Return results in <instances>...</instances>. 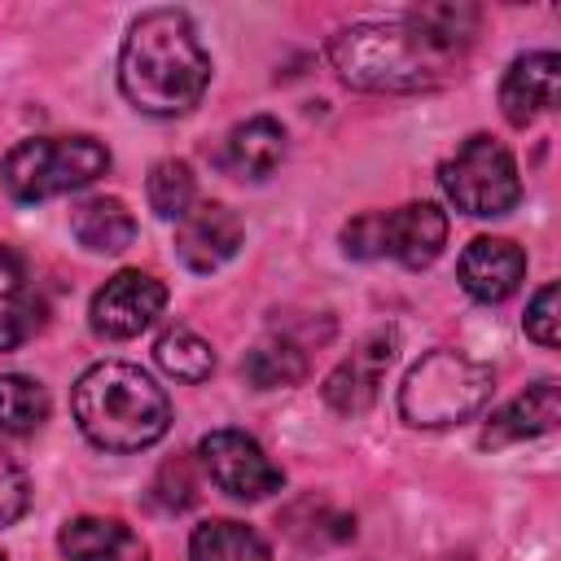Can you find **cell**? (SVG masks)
<instances>
[{"label": "cell", "mask_w": 561, "mask_h": 561, "mask_svg": "<svg viewBox=\"0 0 561 561\" xmlns=\"http://www.w3.org/2000/svg\"><path fill=\"white\" fill-rule=\"evenodd\" d=\"M188 557L193 561H272V548L254 526L232 522V517H210L193 526Z\"/></svg>", "instance_id": "ffe728a7"}, {"label": "cell", "mask_w": 561, "mask_h": 561, "mask_svg": "<svg viewBox=\"0 0 561 561\" xmlns=\"http://www.w3.org/2000/svg\"><path fill=\"white\" fill-rule=\"evenodd\" d=\"M48 421V390L26 373L0 377V430L4 434H35Z\"/></svg>", "instance_id": "7402d4cb"}, {"label": "cell", "mask_w": 561, "mask_h": 561, "mask_svg": "<svg viewBox=\"0 0 561 561\" xmlns=\"http://www.w3.org/2000/svg\"><path fill=\"white\" fill-rule=\"evenodd\" d=\"M153 500H158L162 508H171V513H180V508H188V504L197 500V482H193L188 456H175V460H167V465L158 469V478H153Z\"/></svg>", "instance_id": "d4e9b609"}, {"label": "cell", "mask_w": 561, "mask_h": 561, "mask_svg": "<svg viewBox=\"0 0 561 561\" xmlns=\"http://www.w3.org/2000/svg\"><path fill=\"white\" fill-rule=\"evenodd\" d=\"M197 460L206 478L232 500H267L285 486V473L245 430H210L197 443Z\"/></svg>", "instance_id": "52a82bcc"}, {"label": "cell", "mask_w": 561, "mask_h": 561, "mask_svg": "<svg viewBox=\"0 0 561 561\" xmlns=\"http://www.w3.org/2000/svg\"><path fill=\"white\" fill-rule=\"evenodd\" d=\"M0 561H9V557H4V552H0Z\"/></svg>", "instance_id": "4316f807"}, {"label": "cell", "mask_w": 561, "mask_h": 561, "mask_svg": "<svg viewBox=\"0 0 561 561\" xmlns=\"http://www.w3.org/2000/svg\"><path fill=\"white\" fill-rule=\"evenodd\" d=\"M241 219L224 202H193L175 219V254L188 272H219L241 250Z\"/></svg>", "instance_id": "9c48e42d"}, {"label": "cell", "mask_w": 561, "mask_h": 561, "mask_svg": "<svg viewBox=\"0 0 561 561\" xmlns=\"http://www.w3.org/2000/svg\"><path fill=\"white\" fill-rule=\"evenodd\" d=\"M447 245V215L434 202H408L381 210V259L403 267H430Z\"/></svg>", "instance_id": "7c38bea8"}, {"label": "cell", "mask_w": 561, "mask_h": 561, "mask_svg": "<svg viewBox=\"0 0 561 561\" xmlns=\"http://www.w3.org/2000/svg\"><path fill=\"white\" fill-rule=\"evenodd\" d=\"M394 359V337L390 333H368L355 342V351L346 359H337V368L324 377V403L342 416H359L377 403L381 377Z\"/></svg>", "instance_id": "30bf717a"}, {"label": "cell", "mask_w": 561, "mask_h": 561, "mask_svg": "<svg viewBox=\"0 0 561 561\" xmlns=\"http://www.w3.org/2000/svg\"><path fill=\"white\" fill-rule=\"evenodd\" d=\"M70 412L83 438L101 451H145L171 430V399L167 390L136 364L101 359L83 368L70 390Z\"/></svg>", "instance_id": "3957f363"}, {"label": "cell", "mask_w": 561, "mask_h": 561, "mask_svg": "<svg viewBox=\"0 0 561 561\" xmlns=\"http://www.w3.org/2000/svg\"><path fill=\"white\" fill-rule=\"evenodd\" d=\"M31 504V482L22 473V465L0 447V526H13Z\"/></svg>", "instance_id": "484cf974"}, {"label": "cell", "mask_w": 561, "mask_h": 561, "mask_svg": "<svg viewBox=\"0 0 561 561\" xmlns=\"http://www.w3.org/2000/svg\"><path fill=\"white\" fill-rule=\"evenodd\" d=\"M241 377L254 390H289L307 377V355L302 342H294L289 333H272L263 342H254L241 359Z\"/></svg>", "instance_id": "d6986e66"}, {"label": "cell", "mask_w": 561, "mask_h": 561, "mask_svg": "<svg viewBox=\"0 0 561 561\" xmlns=\"http://www.w3.org/2000/svg\"><path fill=\"white\" fill-rule=\"evenodd\" d=\"M460 289L478 302H504L526 276V250L508 237H473L456 263Z\"/></svg>", "instance_id": "8fae6325"}, {"label": "cell", "mask_w": 561, "mask_h": 561, "mask_svg": "<svg viewBox=\"0 0 561 561\" xmlns=\"http://www.w3.org/2000/svg\"><path fill=\"white\" fill-rule=\"evenodd\" d=\"M35 329H39V302L31 294L26 267L9 245H0V351L22 346Z\"/></svg>", "instance_id": "ac0fdd59"}, {"label": "cell", "mask_w": 561, "mask_h": 561, "mask_svg": "<svg viewBox=\"0 0 561 561\" xmlns=\"http://www.w3.org/2000/svg\"><path fill=\"white\" fill-rule=\"evenodd\" d=\"M153 359H158V368L167 373V377H175V381H206L210 373H215V351H210V342L206 337H197L193 329H184V324H171V329H162V337L153 342Z\"/></svg>", "instance_id": "44dd1931"}, {"label": "cell", "mask_w": 561, "mask_h": 561, "mask_svg": "<svg viewBox=\"0 0 561 561\" xmlns=\"http://www.w3.org/2000/svg\"><path fill=\"white\" fill-rule=\"evenodd\" d=\"M70 232L92 254H123L136 241V219L118 197H83L70 210Z\"/></svg>", "instance_id": "e0dca14e"}, {"label": "cell", "mask_w": 561, "mask_h": 561, "mask_svg": "<svg viewBox=\"0 0 561 561\" xmlns=\"http://www.w3.org/2000/svg\"><path fill=\"white\" fill-rule=\"evenodd\" d=\"M145 197H149V210L158 219H180L193 202H197V184H193V167L184 158H162L153 162L149 180H145Z\"/></svg>", "instance_id": "603a6c76"}, {"label": "cell", "mask_w": 561, "mask_h": 561, "mask_svg": "<svg viewBox=\"0 0 561 561\" xmlns=\"http://www.w3.org/2000/svg\"><path fill=\"white\" fill-rule=\"evenodd\" d=\"M478 31L469 4H425L386 22H351L329 39V66L359 92H434L465 75Z\"/></svg>", "instance_id": "6da1fadb"}, {"label": "cell", "mask_w": 561, "mask_h": 561, "mask_svg": "<svg viewBox=\"0 0 561 561\" xmlns=\"http://www.w3.org/2000/svg\"><path fill=\"white\" fill-rule=\"evenodd\" d=\"M167 307V285L140 267H123L114 272L96 294H92V307H88V320L101 337L110 342H127L136 333H145Z\"/></svg>", "instance_id": "ba28073f"}, {"label": "cell", "mask_w": 561, "mask_h": 561, "mask_svg": "<svg viewBox=\"0 0 561 561\" xmlns=\"http://www.w3.org/2000/svg\"><path fill=\"white\" fill-rule=\"evenodd\" d=\"M561 421V386L557 377H543L535 386H526L513 403H504L486 425H482V447L495 451V447H508V443H522V438H539L548 430H557Z\"/></svg>", "instance_id": "5bb4252c"}, {"label": "cell", "mask_w": 561, "mask_h": 561, "mask_svg": "<svg viewBox=\"0 0 561 561\" xmlns=\"http://www.w3.org/2000/svg\"><path fill=\"white\" fill-rule=\"evenodd\" d=\"M491 390H495V373L482 359L438 346L408 368L399 386V416L416 430H447L482 412Z\"/></svg>", "instance_id": "277c9868"}, {"label": "cell", "mask_w": 561, "mask_h": 561, "mask_svg": "<svg viewBox=\"0 0 561 561\" xmlns=\"http://www.w3.org/2000/svg\"><path fill=\"white\" fill-rule=\"evenodd\" d=\"M438 184L451 197V206L473 219L508 215L522 202L517 158L508 153V145H500L495 136H482V131L460 140V149L438 167Z\"/></svg>", "instance_id": "8992f818"}, {"label": "cell", "mask_w": 561, "mask_h": 561, "mask_svg": "<svg viewBox=\"0 0 561 561\" xmlns=\"http://www.w3.org/2000/svg\"><path fill=\"white\" fill-rule=\"evenodd\" d=\"M557 320H561V289L548 280V285L530 298V307H526V337H530V342H539L543 351H552V346L561 342Z\"/></svg>", "instance_id": "cb8c5ba5"}, {"label": "cell", "mask_w": 561, "mask_h": 561, "mask_svg": "<svg viewBox=\"0 0 561 561\" xmlns=\"http://www.w3.org/2000/svg\"><path fill=\"white\" fill-rule=\"evenodd\" d=\"M285 162V127L272 114L237 123L224 140V171L237 180H267Z\"/></svg>", "instance_id": "2e32d148"}, {"label": "cell", "mask_w": 561, "mask_h": 561, "mask_svg": "<svg viewBox=\"0 0 561 561\" xmlns=\"http://www.w3.org/2000/svg\"><path fill=\"white\" fill-rule=\"evenodd\" d=\"M57 548L66 561H149V543L118 517H70Z\"/></svg>", "instance_id": "9a60e30c"}, {"label": "cell", "mask_w": 561, "mask_h": 561, "mask_svg": "<svg viewBox=\"0 0 561 561\" xmlns=\"http://www.w3.org/2000/svg\"><path fill=\"white\" fill-rule=\"evenodd\" d=\"M105 171H110V149L96 136H31L18 140L0 162V180L9 197L22 206L88 188Z\"/></svg>", "instance_id": "5b68a950"}, {"label": "cell", "mask_w": 561, "mask_h": 561, "mask_svg": "<svg viewBox=\"0 0 561 561\" xmlns=\"http://www.w3.org/2000/svg\"><path fill=\"white\" fill-rule=\"evenodd\" d=\"M557 88H561V57L548 48L522 53L500 79V110L513 127H526L557 105Z\"/></svg>", "instance_id": "4fadbf2b"}, {"label": "cell", "mask_w": 561, "mask_h": 561, "mask_svg": "<svg viewBox=\"0 0 561 561\" xmlns=\"http://www.w3.org/2000/svg\"><path fill=\"white\" fill-rule=\"evenodd\" d=\"M210 83V57L184 9H145L118 48L123 96L153 118L188 114Z\"/></svg>", "instance_id": "7a4b0ae2"}]
</instances>
